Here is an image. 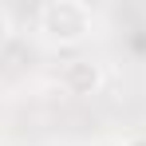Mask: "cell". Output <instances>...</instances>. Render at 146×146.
<instances>
[{"mask_svg": "<svg viewBox=\"0 0 146 146\" xmlns=\"http://www.w3.org/2000/svg\"><path fill=\"white\" fill-rule=\"evenodd\" d=\"M134 146H146V142H134Z\"/></svg>", "mask_w": 146, "mask_h": 146, "instance_id": "obj_1", "label": "cell"}]
</instances>
